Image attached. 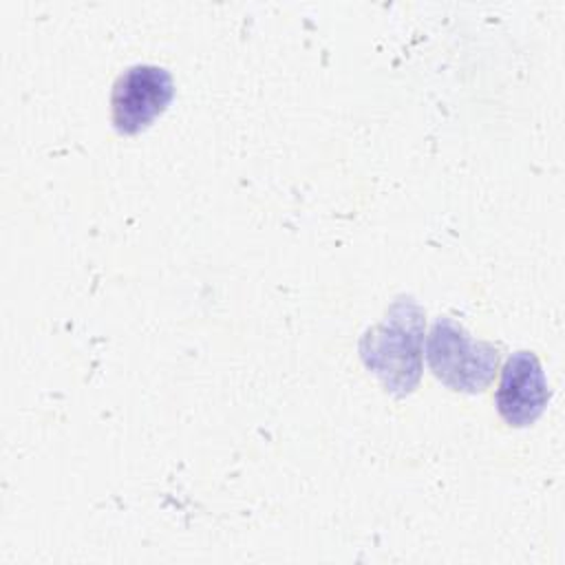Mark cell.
Here are the masks:
<instances>
[{"label":"cell","mask_w":565,"mask_h":565,"mask_svg":"<svg viewBox=\"0 0 565 565\" xmlns=\"http://www.w3.org/2000/svg\"><path fill=\"white\" fill-rule=\"evenodd\" d=\"M174 95L172 75L163 66L137 64L126 68L110 95L113 124L124 135L143 130L154 117H159Z\"/></svg>","instance_id":"3957f363"},{"label":"cell","mask_w":565,"mask_h":565,"mask_svg":"<svg viewBox=\"0 0 565 565\" xmlns=\"http://www.w3.org/2000/svg\"><path fill=\"white\" fill-rule=\"evenodd\" d=\"M424 311L413 298H397L384 320L360 340V358L386 391L411 393L422 375Z\"/></svg>","instance_id":"6da1fadb"},{"label":"cell","mask_w":565,"mask_h":565,"mask_svg":"<svg viewBox=\"0 0 565 565\" xmlns=\"http://www.w3.org/2000/svg\"><path fill=\"white\" fill-rule=\"evenodd\" d=\"M426 360L433 375L448 388L481 393L494 375L499 353L490 342L472 340L461 324L444 316L430 327Z\"/></svg>","instance_id":"7a4b0ae2"},{"label":"cell","mask_w":565,"mask_h":565,"mask_svg":"<svg viewBox=\"0 0 565 565\" xmlns=\"http://www.w3.org/2000/svg\"><path fill=\"white\" fill-rule=\"evenodd\" d=\"M494 399L499 415L510 426L523 428L539 419L550 391L543 366L532 351H516L508 358Z\"/></svg>","instance_id":"277c9868"}]
</instances>
